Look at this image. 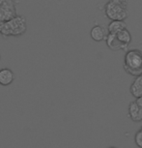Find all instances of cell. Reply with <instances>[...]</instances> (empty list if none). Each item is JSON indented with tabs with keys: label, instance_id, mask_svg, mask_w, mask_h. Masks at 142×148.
<instances>
[{
	"label": "cell",
	"instance_id": "cell-6",
	"mask_svg": "<svg viewBox=\"0 0 142 148\" xmlns=\"http://www.w3.org/2000/svg\"><path fill=\"white\" fill-rule=\"evenodd\" d=\"M15 79L14 72L9 68L0 69V85L8 86L12 84Z\"/></svg>",
	"mask_w": 142,
	"mask_h": 148
},
{
	"label": "cell",
	"instance_id": "cell-10",
	"mask_svg": "<svg viewBox=\"0 0 142 148\" xmlns=\"http://www.w3.org/2000/svg\"><path fill=\"white\" fill-rule=\"evenodd\" d=\"M127 28V24L125 21H111L110 23L108 24L107 32L112 33V34H116L119 31Z\"/></svg>",
	"mask_w": 142,
	"mask_h": 148
},
{
	"label": "cell",
	"instance_id": "cell-2",
	"mask_svg": "<svg viewBox=\"0 0 142 148\" xmlns=\"http://www.w3.org/2000/svg\"><path fill=\"white\" fill-rule=\"evenodd\" d=\"M124 69L132 77L142 75V51L132 49L127 51L124 57Z\"/></svg>",
	"mask_w": 142,
	"mask_h": 148
},
{
	"label": "cell",
	"instance_id": "cell-3",
	"mask_svg": "<svg viewBox=\"0 0 142 148\" xmlns=\"http://www.w3.org/2000/svg\"><path fill=\"white\" fill-rule=\"evenodd\" d=\"M104 13L110 21H125L128 18L127 4H121L109 0L104 7Z\"/></svg>",
	"mask_w": 142,
	"mask_h": 148
},
{
	"label": "cell",
	"instance_id": "cell-12",
	"mask_svg": "<svg viewBox=\"0 0 142 148\" xmlns=\"http://www.w3.org/2000/svg\"><path fill=\"white\" fill-rule=\"evenodd\" d=\"M134 142L136 146L139 148H142V132L140 130L137 131L134 136Z\"/></svg>",
	"mask_w": 142,
	"mask_h": 148
},
{
	"label": "cell",
	"instance_id": "cell-7",
	"mask_svg": "<svg viewBox=\"0 0 142 148\" xmlns=\"http://www.w3.org/2000/svg\"><path fill=\"white\" fill-rule=\"evenodd\" d=\"M107 30L102 25H95L90 30V36L95 42L104 41L107 35Z\"/></svg>",
	"mask_w": 142,
	"mask_h": 148
},
{
	"label": "cell",
	"instance_id": "cell-1",
	"mask_svg": "<svg viewBox=\"0 0 142 148\" xmlns=\"http://www.w3.org/2000/svg\"><path fill=\"white\" fill-rule=\"evenodd\" d=\"M27 30V22L26 18L23 16L16 15L12 18L4 21L3 27H2L0 34L4 38L7 37H16L21 36L26 32Z\"/></svg>",
	"mask_w": 142,
	"mask_h": 148
},
{
	"label": "cell",
	"instance_id": "cell-5",
	"mask_svg": "<svg viewBox=\"0 0 142 148\" xmlns=\"http://www.w3.org/2000/svg\"><path fill=\"white\" fill-rule=\"evenodd\" d=\"M105 43L106 46L109 47L111 51H128V46L122 44L120 41L117 39L116 34H112V33H107L106 37H105Z\"/></svg>",
	"mask_w": 142,
	"mask_h": 148
},
{
	"label": "cell",
	"instance_id": "cell-16",
	"mask_svg": "<svg viewBox=\"0 0 142 148\" xmlns=\"http://www.w3.org/2000/svg\"><path fill=\"white\" fill-rule=\"evenodd\" d=\"M140 131H141V132H142V127H141V129H140Z\"/></svg>",
	"mask_w": 142,
	"mask_h": 148
},
{
	"label": "cell",
	"instance_id": "cell-17",
	"mask_svg": "<svg viewBox=\"0 0 142 148\" xmlns=\"http://www.w3.org/2000/svg\"><path fill=\"white\" fill-rule=\"evenodd\" d=\"M110 148H115V147H110Z\"/></svg>",
	"mask_w": 142,
	"mask_h": 148
},
{
	"label": "cell",
	"instance_id": "cell-15",
	"mask_svg": "<svg viewBox=\"0 0 142 148\" xmlns=\"http://www.w3.org/2000/svg\"><path fill=\"white\" fill-rule=\"evenodd\" d=\"M0 61H1V53H0Z\"/></svg>",
	"mask_w": 142,
	"mask_h": 148
},
{
	"label": "cell",
	"instance_id": "cell-13",
	"mask_svg": "<svg viewBox=\"0 0 142 148\" xmlns=\"http://www.w3.org/2000/svg\"><path fill=\"white\" fill-rule=\"evenodd\" d=\"M135 102H136V104L138 105V107L142 108V97H139V98H136V100H135Z\"/></svg>",
	"mask_w": 142,
	"mask_h": 148
},
{
	"label": "cell",
	"instance_id": "cell-14",
	"mask_svg": "<svg viewBox=\"0 0 142 148\" xmlns=\"http://www.w3.org/2000/svg\"><path fill=\"white\" fill-rule=\"evenodd\" d=\"M115 2H118V3H121V4H127L128 0H113Z\"/></svg>",
	"mask_w": 142,
	"mask_h": 148
},
{
	"label": "cell",
	"instance_id": "cell-4",
	"mask_svg": "<svg viewBox=\"0 0 142 148\" xmlns=\"http://www.w3.org/2000/svg\"><path fill=\"white\" fill-rule=\"evenodd\" d=\"M16 15V4L13 0H2L0 3V21H6Z\"/></svg>",
	"mask_w": 142,
	"mask_h": 148
},
{
	"label": "cell",
	"instance_id": "cell-8",
	"mask_svg": "<svg viewBox=\"0 0 142 148\" xmlns=\"http://www.w3.org/2000/svg\"><path fill=\"white\" fill-rule=\"evenodd\" d=\"M130 92L135 99L142 97V75L135 77V79L130 87Z\"/></svg>",
	"mask_w": 142,
	"mask_h": 148
},
{
	"label": "cell",
	"instance_id": "cell-9",
	"mask_svg": "<svg viewBox=\"0 0 142 148\" xmlns=\"http://www.w3.org/2000/svg\"><path fill=\"white\" fill-rule=\"evenodd\" d=\"M128 115L132 121L134 122H139L141 121L140 118V108L138 107V105L136 104L135 101L132 102L129 105V113Z\"/></svg>",
	"mask_w": 142,
	"mask_h": 148
},
{
	"label": "cell",
	"instance_id": "cell-11",
	"mask_svg": "<svg viewBox=\"0 0 142 148\" xmlns=\"http://www.w3.org/2000/svg\"><path fill=\"white\" fill-rule=\"evenodd\" d=\"M116 37L122 44L126 45L128 47H129V45L130 44L132 39V34H130V32L127 28H125L123 30H121V31H119L118 33H116Z\"/></svg>",
	"mask_w": 142,
	"mask_h": 148
}]
</instances>
